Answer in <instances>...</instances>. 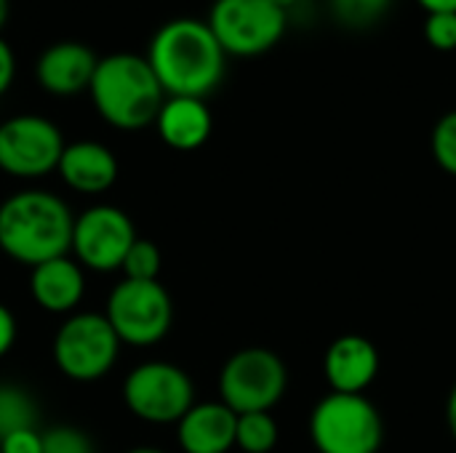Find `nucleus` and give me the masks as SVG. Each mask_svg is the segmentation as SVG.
I'll list each match as a JSON object with an SVG mask.
<instances>
[{"mask_svg":"<svg viewBox=\"0 0 456 453\" xmlns=\"http://www.w3.org/2000/svg\"><path fill=\"white\" fill-rule=\"evenodd\" d=\"M147 61L166 96L206 99L224 77L227 53L200 19L179 16L158 27L150 40Z\"/></svg>","mask_w":456,"mask_h":453,"instance_id":"obj_1","label":"nucleus"},{"mask_svg":"<svg viewBox=\"0 0 456 453\" xmlns=\"http://www.w3.org/2000/svg\"><path fill=\"white\" fill-rule=\"evenodd\" d=\"M75 216L69 206L45 190H21L0 203V251L29 270L67 256Z\"/></svg>","mask_w":456,"mask_h":453,"instance_id":"obj_2","label":"nucleus"},{"mask_svg":"<svg viewBox=\"0 0 456 453\" xmlns=\"http://www.w3.org/2000/svg\"><path fill=\"white\" fill-rule=\"evenodd\" d=\"M99 117L118 131H142L155 123L166 91L147 56L118 51L99 59L88 85Z\"/></svg>","mask_w":456,"mask_h":453,"instance_id":"obj_3","label":"nucleus"},{"mask_svg":"<svg viewBox=\"0 0 456 453\" xmlns=\"http://www.w3.org/2000/svg\"><path fill=\"white\" fill-rule=\"evenodd\" d=\"M310 441L318 453H379L385 422L366 395L329 392L310 414Z\"/></svg>","mask_w":456,"mask_h":453,"instance_id":"obj_4","label":"nucleus"},{"mask_svg":"<svg viewBox=\"0 0 456 453\" xmlns=\"http://www.w3.org/2000/svg\"><path fill=\"white\" fill-rule=\"evenodd\" d=\"M206 24L227 56L254 59L283 40L289 13L273 0H214Z\"/></svg>","mask_w":456,"mask_h":453,"instance_id":"obj_5","label":"nucleus"},{"mask_svg":"<svg viewBox=\"0 0 456 453\" xmlns=\"http://www.w3.org/2000/svg\"><path fill=\"white\" fill-rule=\"evenodd\" d=\"M289 390L286 363L265 347H246L235 352L219 374V398L227 409L240 414L273 411Z\"/></svg>","mask_w":456,"mask_h":453,"instance_id":"obj_6","label":"nucleus"},{"mask_svg":"<svg viewBox=\"0 0 456 453\" xmlns=\"http://www.w3.org/2000/svg\"><path fill=\"white\" fill-rule=\"evenodd\" d=\"M120 339L107 315L77 312L67 318L53 336V363L72 382H96L112 371Z\"/></svg>","mask_w":456,"mask_h":453,"instance_id":"obj_7","label":"nucleus"},{"mask_svg":"<svg viewBox=\"0 0 456 453\" xmlns=\"http://www.w3.org/2000/svg\"><path fill=\"white\" fill-rule=\"evenodd\" d=\"M104 315L120 344L152 347L171 331L174 302L158 280H120L107 299Z\"/></svg>","mask_w":456,"mask_h":453,"instance_id":"obj_8","label":"nucleus"},{"mask_svg":"<svg viewBox=\"0 0 456 453\" xmlns=\"http://www.w3.org/2000/svg\"><path fill=\"white\" fill-rule=\"evenodd\" d=\"M123 400L142 422L174 425L195 406V387L184 368L166 360H150L126 376Z\"/></svg>","mask_w":456,"mask_h":453,"instance_id":"obj_9","label":"nucleus"},{"mask_svg":"<svg viewBox=\"0 0 456 453\" xmlns=\"http://www.w3.org/2000/svg\"><path fill=\"white\" fill-rule=\"evenodd\" d=\"M59 125L43 115H13L0 123V171L13 179H43L64 152Z\"/></svg>","mask_w":456,"mask_h":453,"instance_id":"obj_10","label":"nucleus"},{"mask_svg":"<svg viewBox=\"0 0 456 453\" xmlns=\"http://www.w3.org/2000/svg\"><path fill=\"white\" fill-rule=\"evenodd\" d=\"M136 240L134 222L115 206H91L72 224V248L80 267L112 272L123 267L128 248Z\"/></svg>","mask_w":456,"mask_h":453,"instance_id":"obj_11","label":"nucleus"},{"mask_svg":"<svg viewBox=\"0 0 456 453\" xmlns=\"http://www.w3.org/2000/svg\"><path fill=\"white\" fill-rule=\"evenodd\" d=\"M379 374V350L361 334H345L334 339L323 358V376L331 392L366 395Z\"/></svg>","mask_w":456,"mask_h":453,"instance_id":"obj_12","label":"nucleus"},{"mask_svg":"<svg viewBox=\"0 0 456 453\" xmlns=\"http://www.w3.org/2000/svg\"><path fill=\"white\" fill-rule=\"evenodd\" d=\"M99 56L75 40H61L48 45L35 64L37 85L51 96H77L88 91Z\"/></svg>","mask_w":456,"mask_h":453,"instance_id":"obj_13","label":"nucleus"},{"mask_svg":"<svg viewBox=\"0 0 456 453\" xmlns=\"http://www.w3.org/2000/svg\"><path fill=\"white\" fill-rule=\"evenodd\" d=\"M238 414L222 400L195 403L176 422V441L184 453H227L235 449Z\"/></svg>","mask_w":456,"mask_h":453,"instance_id":"obj_14","label":"nucleus"},{"mask_svg":"<svg viewBox=\"0 0 456 453\" xmlns=\"http://www.w3.org/2000/svg\"><path fill=\"white\" fill-rule=\"evenodd\" d=\"M56 171L69 190L80 195H99L115 184L118 160L110 147L83 139V142H72L64 147Z\"/></svg>","mask_w":456,"mask_h":453,"instance_id":"obj_15","label":"nucleus"},{"mask_svg":"<svg viewBox=\"0 0 456 453\" xmlns=\"http://www.w3.org/2000/svg\"><path fill=\"white\" fill-rule=\"evenodd\" d=\"M158 136L163 144L179 152H192L203 147L214 131V117L206 99L192 96H166L158 117H155Z\"/></svg>","mask_w":456,"mask_h":453,"instance_id":"obj_16","label":"nucleus"},{"mask_svg":"<svg viewBox=\"0 0 456 453\" xmlns=\"http://www.w3.org/2000/svg\"><path fill=\"white\" fill-rule=\"evenodd\" d=\"M29 294H32L35 304L43 307L45 312H53V315L72 312L86 294L83 267L77 264V259H69V256L43 262V264L32 267Z\"/></svg>","mask_w":456,"mask_h":453,"instance_id":"obj_17","label":"nucleus"},{"mask_svg":"<svg viewBox=\"0 0 456 453\" xmlns=\"http://www.w3.org/2000/svg\"><path fill=\"white\" fill-rule=\"evenodd\" d=\"M37 403L19 384H0V441L19 430H37Z\"/></svg>","mask_w":456,"mask_h":453,"instance_id":"obj_18","label":"nucleus"},{"mask_svg":"<svg viewBox=\"0 0 456 453\" xmlns=\"http://www.w3.org/2000/svg\"><path fill=\"white\" fill-rule=\"evenodd\" d=\"M278 422L270 411H254L238 417L235 446L243 453H273L278 446Z\"/></svg>","mask_w":456,"mask_h":453,"instance_id":"obj_19","label":"nucleus"},{"mask_svg":"<svg viewBox=\"0 0 456 453\" xmlns=\"http://www.w3.org/2000/svg\"><path fill=\"white\" fill-rule=\"evenodd\" d=\"M395 0H329L334 19L347 29H369L379 24Z\"/></svg>","mask_w":456,"mask_h":453,"instance_id":"obj_20","label":"nucleus"},{"mask_svg":"<svg viewBox=\"0 0 456 453\" xmlns=\"http://www.w3.org/2000/svg\"><path fill=\"white\" fill-rule=\"evenodd\" d=\"M160 248L152 243V240H142L136 238L134 246L128 248L126 259H123V272H126V280H158L160 275Z\"/></svg>","mask_w":456,"mask_h":453,"instance_id":"obj_21","label":"nucleus"},{"mask_svg":"<svg viewBox=\"0 0 456 453\" xmlns=\"http://www.w3.org/2000/svg\"><path fill=\"white\" fill-rule=\"evenodd\" d=\"M430 150L441 171L456 176V109L441 115L430 133Z\"/></svg>","mask_w":456,"mask_h":453,"instance_id":"obj_22","label":"nucleus"},{"mask_svg":"<svg viewBox=\"0 0 456 453\" xmlns=\"http://www.w3.org/2000/svg\"><path fill=\"white\" fill-rule=\"evenodd\" d=\"M43 453H94V443L83 430L59 425L43 433Z\"/></svg>","mask_w":456,"mask_h":453,"instance_id":"obj_23","label":"nucleus"},{"mask_svg":"<svg viewBox=\"0 0 456 453\" xmlns=\"http://www.w3.org/2000/svg\"><path fill=\"white\" fill-rule=\"evenodd\" d=\"M422 35L436 51H456V13H428Z\"/></svg>","mask_w":456,"mask_h":453,"instance_id":"obj_24","label":"nucleus"},{"mask_svg":"<svg viewBox=\"0 0 456 453\" xmlns=\"http://www.w3.org/2000/svg\"><path fill=\"white\" fill-rule=\"evenodd\" d=\"M3 453H43V433L37 430H19L0 441Z\"/></svg>","mask_w":456,"mask_h":453,"instance_id":"obj_25","label":"nucleus"},{"mask_svg":"<svg viewBox=\"0 0 456 453\" xmlns=\"http://www.w3.org/2000/svg\"><path fill=\"white\" fill-rule=\"evenodd\" d=\"M13 75H16V56H13V48L8 45V40L0 37V96L11 88Z\"/></svg>","mask_w":456,"mask_h":453,"instance_id":"obj_26","label":"nucleus"},{"mask_svg":"<svg viewBox=\"0 0 456 453\" xmlns=\"http://www.w3.org/2000/svg\"><path fill=\"white\" fill-rule=\"evenodd\" d=\"M16 342V320L5 304H0V358L13 347Z\"/></svg>","mask_w":456,"mask_h":453,"instance_id":"obj_27","label":"nucleus"},{"mask_svg":"<svg viewBox=\"0 0 456 453\" xmlns=\"http://www.w3.org/2000/svg\"><path fill=\"white\" fill-rule=\"evenodd\" d=\"M428 13H456V0H417Z\"/></svg>","mask_w":456,"mask_h":453,"instance_id":"obj_28","label":"nucleus"},{"mask_svg":"<svg viewBox=\"0 0 456 453\" xmlns=\"http://www.w3.org/2000/svg\"><path fill=\"white\" fill-rule=\"evenodd\" d=\"M446 427L452 433V438L456 441V384L449 392V400H446Z\"/></svg>","mask_w":456,"mask_h":453,"instance_id":"obj_29","label":"nucleus"},{"mask_svg":"<svg viewBox=\"0 0 456 453\" xmlns=\"http://www.w3.org/2000/svg\"><path fill=\"white\" fill-rule=\"evenodd\" d=\"M273 3H275V5H278L281 11H286V13H291V11H294V5H297L299 0H273Z\"/></svg>","mask_w":456,"mask_h":453,"instance_id":"obj_30","label":"nucleus"},{"mask_svg":"<svg viewBox=\"0 0 456 453\" xmlns=\"http://www.w3.org/2000/svg\"><path fill=\"white\" fill-rule=\"evenodd\" d=\"M5 19H8V0H0V29L5 24Z\"/></svg>","mask_w":456,"mask_h":453,"instance_id":"obj_31","label":"nucleus"},{"mask_svg":"<svg viewBox=\"0 0 456 453\" xmlns=\"http://www.w3.org/2000/svg\"><path fill=\"white\" fill-rule=\"evenodd\" d=\"M128 453H166V451H160V449H152V446H139V449H131Z\"/></svg>","mask_w":456,"mask_h":453,"instance_id":"obj_32","label":"nucleus"},{"mask_svg":"<svg viewBox=\"0 0 456 453\" xmlns=\"http://www.w3.org/2000/svg\"><path fill=\"white\" fill-rule=\"evenodd\" d=\"M0 453H3V451H0Z\"/></svg>","mask_w":456,"mask_h":453,"instance_id":"obj_33","label":"nucleus"}]
</instances>
